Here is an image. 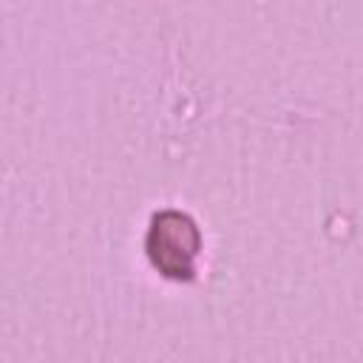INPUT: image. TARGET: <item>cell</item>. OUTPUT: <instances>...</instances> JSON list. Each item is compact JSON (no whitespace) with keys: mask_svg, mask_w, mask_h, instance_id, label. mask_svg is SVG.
<instances>
[{"mask_svg":"<svg viewBox=\"0 0 363 363\" xmlns=\"http://www.w3.org/2000/svg\"><path fill=\"white\" fill-rule=\"evenodd\" d=\"M193 233L190 218L179 213H164L156 218L150 230V255L156 267H162L167 275H187L190 258L196 255V241H184V235Z\"/></svg>","mask_w":363,"mask_h":363,"instance_id":"6da1fadb","label":"cell"}]
</instances>
